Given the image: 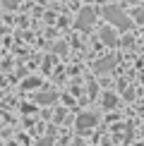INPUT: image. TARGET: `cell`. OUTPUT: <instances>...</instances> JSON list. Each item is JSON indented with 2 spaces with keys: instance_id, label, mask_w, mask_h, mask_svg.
Listing matches in <instances>:
<instances>
[{
  "instance_id": "cell-1",
  "label": "cell",
  "mask_w": 144,
  "mask_h": 146,
  "mask_svg": "<svg viewBox=\"0 0 144 146\" xmlns=\"http://www.w3.org/2000/svg\"><path fill=\"white\" fill-rule=\"evenodd\" d=\"M103 15H106V19L111 22L113 27H118V29H125V31H127V29L132 27V19L118 7V5H108V7L103 10Z\"/></svg>"
},
{
  "instance_id": "cell-4",
  "label": "cell",
  "mask_w": 144,
  "mask_h": 146,
  "mask_svg": "<svg viewBox=\"0 0 144 146\" xmlns=\"http://www.w3.org/2000/svg\"><path fill=\"white\" fill-rule=\"evenodd\" d=\"M115 62H118V58L108 55V58H103V60H99V62L94 65V70L99 72V74H103V72H111L113 67H115Z\"/></svg>"
},
{
  "instance_id": "cell-13",
  "label": "cell",
  "mask_w": 144,
  "mask_h": 146,
  "mask_svg": "<svg viewBox=\"0 0 144 146\" xmlns=\"http://www.w3.org/2000/svg\"><path fill=\"white\" fill-rule=\"evenodd\" d=\"M51 144H53V139H51V137H46V139H41V144H39V146H51Z\"/></svg>"
},
{
  "instance_id": "cell-8",
  "label": "cell",
  "mask_w": 144,
  "mask_h": 146,
  "mask_svg": "<svg viewBox=\"0 0 144 146\" xmlns=\"http://www.w3.org/2000/svg\"><path fill=\"white\" fill-rule=\"evenodd\" d=\"M39 84H41V79H39V77H31V79H27L22 86H24V89H36Z\"/></svg>"
},
{
  "instance_id": "cell-11",
  "label": "cell",
  "mask_w": 144,
  "mask_h": 146,
  "mask_svg": "<svg viewBox=\"0 0 144 146\" xmlns=\"http://www.w3.org/2000/svg\"><path fill=\"white\" fill-rule=\"evenodd\" d=\"M51 67H53V60H51V58H46V60H43V72H48Z\"/></svg>"
},
{
  "instance_id": "cell-10",
  "label": "cell",
  "mask_w": 144,
  "mask_h": 146,
  "mask_svg": "<svg viewBox=\"0 0 144 146\" xmlns=\"http://www.w3.org/2000/svg\"><path fill=\"white\" fill-rule=\"evenodd\" d=\"M3 5H5L7 10H15V7H17V0H3Z\"/></svg>"
},
{
  "instance_id": "cell-12",
  "label": "cell",
  "mask_w": 144,
  "mask_h": 146,
  "mask_svg": "<svg viewBox=\"0 0 144 146\" xmlns=\"http://www.w3.org/2000/svg\"><path fill=\"white\" fill-rule=\"evenodd\" d=\"M53 50H55V53H65V50H67V46H65V43H58Z\"/></svg>"
},
{
  "instance_id": "cell-7",
  "label": "cell",
  "mask_w": 144,
  "mask_h": 146,
  "mask_svg": "<svg viewBox=\"0 0 144 146\" xmlns=\"http://www.w3.org/2000/svg\"><path fill=\"white\" fill-rule=\"evenodd\" d=\"M115 106H118V96H115V94H106V96H103V108L111 110V108H115Z\"/></svg>"
},
{
  "instance_id": "cell-14",
  "label": "cell",
  "mask_w": 144,
  "mask_h": 146,
  "mask_svg": "<svg viewBox=\"0 0 144 146\" xmlns=\"http://www.w3.org/2000/svg\"><path fill=\"white\" fill-rule=\"evenodd\" d=\"M3 31H5V29H3V24H0V34H3Z\"/></svg>"
},
{
  "instance_id": "cell-2",
  "label": "cell",
  "mask_w": 144,
  "mask_h": 146,
  "mask_svg": "<svg viewBox=\"0 0 144 146\" xmlns=\"http://www.w3.org/2000/svg\"><path fill=\"white\" fill-rule=\"evenodd\" d=\"M94 19H96V12H94L91 7H82V10H79V15H77L75 27L79 29V31H84V29H89V27L94 24Z\"/></svg>"
},
{
  "instance_id": "cell-9",
  "label": "cell",
  "mask_w": 144,
  "mask_h": 146,
  "mask_svg": "<svg viewBox=\"0 0 144 146\" xmlns=\"http://www.w3.org/2000/svg\"><path fill=\"white\" fill-rule=\"evenodd\" d=\"M135 19L144 24V5H142V7H137V10H135Z\"/></svg>"
},
{
  "instance_id": "cell-6",
  "label": "cell",
  "mask_w": 144,
  "mask_h": 146,
  "mask_svg": "<svg viewBox=\"0 0 144 146\" xmlns=\"http://www.w3.org/2000/svg\"><path fill=\"white\" fill-rule=\"evenodd\" d=\"M99 36H101V41H103L106 46H115V43H118V38H115V31H113L111 27H103Z\"/></svg>"
},
{
  "instance_id": "cell-15",
  "label": "cell",
  "mask_w": 144,
  "mask_h": 146,
  "mask_svg": "<svg viewBox=\"0 0 144 146\" xmlns=\"http://www.w3.org/2000/svg\"><path fill=\"white\" fill-rule=\"evenodd\" d=\"M127 3H137V0H127Z\"/></svg>"
},
{
  "instance_id": "cell-5",
  "label": "cell",
  "mask_w": 144,
  "mask_h": 146,
  "mask_svg": "<svg viewBox=\"0 0 144 146\" xmlns=\"http://www.w3.org/2000/svg\"><path fill=\"white\" fill-rule=\"evenodd\" d=\"M55 101H58V94H55V91H43V94L36 96V103H39V106H53Z\"/></svg>"
},
{
  "instance_id": "cell-3",
  "label": "cell",
  "mask_w": 144,
  "mask_h": 146,
  "mask_svg": "<svg viewBox=\"0 0 144 146\" xmlns=\"http://www.w3.org/2000/svg\"><path fill=\"white\" fill-rule=\"evenodd\" d=\"M96 122H99V117H96L94 113H82L79 117H77V129L84 132V129H89V127H94Z\"/></svg>"
}]
</instances>
